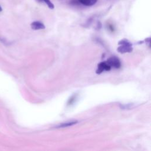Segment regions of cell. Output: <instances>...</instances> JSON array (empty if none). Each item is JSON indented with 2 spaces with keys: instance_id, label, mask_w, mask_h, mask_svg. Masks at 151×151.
<instances>
[{
  "instance_id": "52a82bcc",
  "label": "cell",
  "mask_w": 151,
  "mask_h": 151,
  "mask_svg": "<svg viewBox=\"0 0 151 151\" xmlns=\"http://www.w3.org/2000/svg\"><path fill=\"white\" fill-rule=\"evenodd\" d=\"M2 11V8H1V7L0 6V11Z\"/></svg>"
},
{
  "instance_id": "5b68a950",
  "label": "cell",
  "mask_w": 151,
  "mask_h": 151,
  "mask_svg": "<svg viewBox=\"0 0 151 151\" xmlns=\"http://www.w3.org/2000/svg\"><path fill=\"white\" fill-rule=\"evenodd\" d=\"M80 3L86 6H92L94 5L97 0H78Z\"/></svg>"
},
{
  "instance_id": "6da1fadb",
  "label": "cell",
  "mask_w": 151,
  "mask_h": 151,
  "mask_svg": "<svg viewBox=\"0 0 151 151\" xmlns=\"http://www.w3.org/2000/svg\"><path fill=\"white\" fill-rule=\"evenodd\" d=\"M118 44L120 46L117 48V50L120 53L130 52L133 50L132 44L130 41L126 39L122 40L119 42Z\"/></svg>"
},
{
  "instance_id": "277c9868",
  "label": "cell",
  "mask_w": 151,
  "mask_h": 151,
  "mask_svg": "<svg viewBox=\"0 0 151 151\" xmlns=\"http://www.w3.org/2000/svg\"><path fill=\"white\" fill-rule=\"evenodd\" d=\"M31 28L34 30H38V29H42L45 28V25L43 23L40 22V21H34L32 22L31 24Z\"/></svg>"
},
{
  "instance_id": "3957f363",
  "label": "cell",
  "mask_w": 151,
  "mask_h": 151,
  "mask_svg": "<svg viewBox=\"0 0 151 151\" xmlns=\"http://www.w3.org/2000/svg\"><path fill=\"white\" fill-rule=\"evenodd\" d=\"M111 69V67L107 62H101L98 64V67L96 70L97 74L101 73L104 70L109 71Z\"/></svg>"
},
{
  "instance_id": "8992f818",
  "label": "cell",
  "mask_w": 151,
  "mask_h": 151,
  "mask_svg": "<svg viewBox=\"0 0 151 151\" xmlns=\"http://www.w3.org/2000/svg\"><path fill=\"white\" fill-rule=\"evenodd\" d=\"M77 123V121H73V122H68L66 123H64L63 124H60L59 126H57V127H68L73 126Z\"/></svg>"
},
{
  "instance_id": "7a4b0ae2",
  "label": "cell",
  "mask_w": 151,
  "mask_h": 151,
  "mask_svg": "<svg viewBox=\"0 0 151 151\" xmlns=\"http://www.w3.org/2000/svg\"><path fill=\"white\" fill-rule=\"evenodd\" d=\"M107 63L109 64V65L111 67H113L114 68H119L121 65L120 60L116 57H111L109 58L107 60Z\"/></svg>"
}]
</instances>
